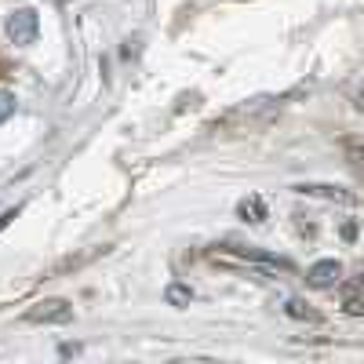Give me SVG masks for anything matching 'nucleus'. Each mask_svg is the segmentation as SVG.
<instances>
[{"instance_id": "obj_1", "label": "nucleus", "mask_w": 364, "mask_h": 364, "mask_svg": "<svg viewBox=\"0 0 364 364\" xmlns=\"http://www.w3.org/2000/svg\"><path fill=\"white\" fill-rule=\"evenodd\" d=\"M26 321L29 324H70L73 321V306L66 299H44L37 306L26 310Z\"/></svg>"}, {"instance_id": "obj_2", "label": "nucleus", "mask_w": 364, "mask_h": 364, "mask_svg": "<svg viewBox=\"0 0 364 364\" xmlns=\"http://www.w3.org/2000/svg\"><path fill=\"white\" fill-rule=\"evenodd\" d=\"M37 33H41V18H37L33 8H18V11L8 15V37L15 44H33Z\"/></svg>"}, {"instance_id": "obj_3", "label": "nucleus", "mask_w": 364, "mask_h": 364, "mask_svg": "<svg viewBox=\"0 0 364 364\" xmlns=\"http://www.w3.org/2000/svg\"><path fill=\"white\" fill-rule=\"evenodd\" d=\"M295 193L302 197H321V200H339V204H357V197L343 186H324V182H302V186H295Z\"/></svg>"}, {"instance_id": "obj_4", "label": "nucleus", "mask_w": 364, "mask_h": 364, "mask_svg": "<svg viewBox=\"0 0 364 364\" xmlns=\"http://www.w3.org/2000/svg\"><path fill=\"white\" fill-rule=\"evenodd\" d=\"M339 277H343V266L336 259H321L306 269V284H314V288H331Z\"/></svg>"}, {"instance_id": "obj_5", "label": "nucleus", "mask_w": 364, "mask_h": 364, "mask_svg": "<svg viewBox=\"0 0 364 364\" xmlns=\"http://www.w3.org/2000/svg\"><path fill=\"white\" fill-rule=\"evenodd\" d=\"M226 252H230V255H237V259H248V262L269 266V269H288V262H284V259H277V255H269V252H255V248H237V245H230Z\"/></svg>"}, {"instance_id": "obj_6", "label": "nucleus", "mask_w": 364, "mask_h": 364, "mask_svg": "<svg viewBox=\"0 0 364 364\" xmlns=\"http://www.w3.org/2000/svg\"><path fill=\"white\" fill-rule=\"evenodd\" d=\"M237 215L245 219V223H255V226H259V223H266V219H269V211H266V200L252 193V197H245V200L237 204Z\"/></svg>"}, {"instance_id": "obj_7", "label": "nucleus", "mask_w": 364, "mask_h": 364, "mask_svg": "<svg viewBox=\"0 0 364 364\" xmlns=\"http://www.w3.org/2000/svg\"><path fill=\"white\" fill-rule=\"evenodd\" d=\"M284 314H288V317H295V321H321V314H317V310H310L302 299H288Z\"/></svg>"}, {"instance_id": "obj_8", "label": "nucleus", "mask_w": 364, "mask_h": 364, "mask_svg": "<svg viewBox=\"0 0 364 364\" xmlns=\"http://www.w3.org/2000/svg\"><path fill=\"white\" fill-rule=\"evenodd\" d=\"M164 299L171 302V306H190V299H193V288H190V284H168Z\"/></svg>"}, {"instance_id": "obj_9", "label": "nucleus", "mask_w": 364, "mask_h": 364, "mask_svg": "<svg viewBox=\"0 0 364 364\" xmlns=\"http://www.w3.org/2000/svg\"><path fill=\"white\" fill-rule=\"evenodd\" d=\"M15 102H18L15 91H11V87H0V124H4V120L15 113Z\"/></svg>"}, {"instance_id": "obj_10", "label": "nucleus", "mask_w": 364, "mask_h": 364, "mask_svg": "<svg viewBox=\"0 0 364 364\" xmlns=\"http://www.w3.org/2000/svg\"><path fill=\"white\" fill-rule=\"evenodd\" d=\"M343 310H346L350 317H364V291H360V295H353V291H350V295H346V302H343Z\"/></svg>"}, {"instance_id": "obj_11", "label": "nucleus", "mask_w": 364, "mask_h": 364, "mask_svg": "<svg viewBox=\"0 0 364 364\" xmlns=\"http://www.w3.org/2000/svg\"><path fill=\"white\" fill-rule=\"evenodd\" d=\"M11 219H15V211H4V215H0V230H4V226H8Z\"/></svg>"}, {"instance_id": "obj_12", "label": "nucleus", "mask_w": 364, "mask_h": 364, "mask_svg": "<svg viewBox=\"0 0 364 364\" xmlns=\"http://www.w3.org/2000/svg\"><path fill=\"white\" fill-rule=\"evenodd\" d=\"M353 288H357V291H364V273H360V277L353 281Z\"/></svg>"}, {"instance_id": "obj_13", "label": "nucleus", "mask_w": 364, "mask_h": 364, "mask_svg": "<svg viewBox=\"0 0 364 364\" xmlns=\"http://www.w3.org/2000/svg\"><path fill=\"white\" fill-rule=\"evenodd\" d=\"M357 109H364V91H360V95H357Z\"/></svg>"}]
</instances>
